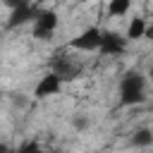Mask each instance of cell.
Returning a JSON list of instances; mask_svg holds the SVG:
<instances>
[{
	"instance_id": "1",
	"label": "cell",
	"mask_w": 153,
	"mask_h": 153,
	"mask_svg": "<svg viewBox=\"0 0 153 153\" xmlns=\"http://www.w3.org/2000/svg\"><path fill=\"white\" fill-rule=\"evenodd\" d=\"M60 91H62V76L57 72L41 76L36 88H33L36 98H55V96H60Z\"/></svg>"
}]
</instances>
